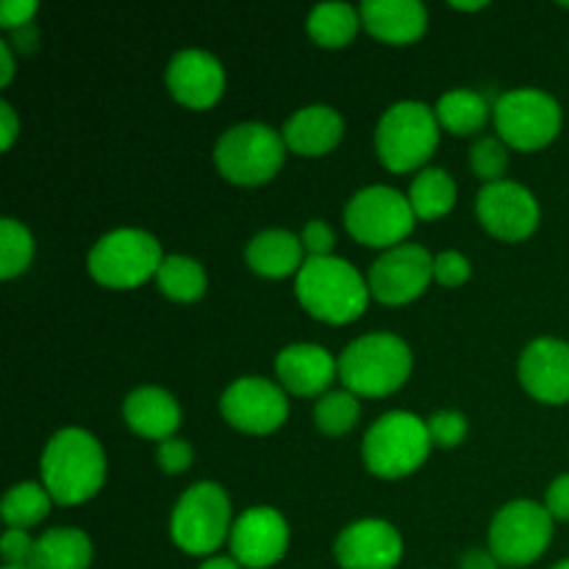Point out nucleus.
Wrapping results in <instances>:
<instances>
[{
  "mask_svg": "<svg viewBox=\"0 0 569 569\" xmlns=\"http://www.w3.org/2000/svg\"><path fill=\"white\" fill-rule=\"evenodd\" d=\"M42 481L53 503L78 506L100 492L106 456L98 439L83 428H64L42 453Z\"/></svg>",
  "mask_w": 569,
  "mask_h": 569,
  "instance_id": "1",
  "label": "nucleus"
},
{
  "mask_svg": "<svg viewBox=\"0 0 569 569\" xmlns=\"http://www.w3.org/2000/svg\"><path fill=\"white\" fill-rule=\"evenodd\" d=\"M295 292L311 317L333 326L359 320L370 300V287L359 270L337 256L306 259L295 281Z\"/></svg>",
  "mask_w": 569,
  "mask_h": 569,
  "instance_id": "2",
  "label": "nucleus"
},
{
  "mask_svg": "<svg viewBox=\"0 0 569 569\" xmlns=\"http://www.w3.org/2000/svg\"><path fill=\"white\" fill-rule=\"evenodd\" d=\"M411 372V350L395 333H367L339 356V381L356 398H387Z\"/></svg>",
  "mask_w": 569,
  "mask_h": 569,
  "instance_id": "3",
  "label": "nucleus"
},
{
  "mask_svg": "<svg viewBox=\"0 0 569 569\" xmlns=\"http://www.w3.org/2000/svg\"><path fill=\"white\" fill-rule=\"evenodd\" d=\"M437 111L417 100L395 103L381 117L376 131V148L383 167L392 172H411L426 164L439 144Z\"/></svg>",
  "mask_w": 569,
  "mask_h": 569,
  "instance_id": "4",
  "label": "nucleus"
},
{
  "mask_svg": "<svg viewBox=\"0 0 569 569\" xmlns=\"http://www.w3.org/2000/svg\"><path fill=\"white\" fill-rule=\"evenodd\" d=\"M428 426L411 411H389L365 433V465L378 478H403L431 453Z\"/></svg>",
  "mask_w": 569,
  "mask_h": 569,
  "instance_id": "5",
  "label": "nucleus"
},
{
  "mask_svg": "<svg viewBox=\"0 0 569 569\" xmlns=\"http://www.w3.org/2000/svg\"><path fill=\"white\" fill-rule=\"evenodd\" d=\"M231 500L211 481L189 487L172 509L170 537L189 556L214 553L231 537Z\"/></svg>",
  "mask_w": 569,
  "mask_h": 569,
  "instance_id": "6",
  "label": "nucleus"
},
{
  "mask_svg": "<svg viewBox=\"0 0 569 569\" xmlns=\"http://www.w3.org/2000/svg\"><path fill=\"white\" fill-rule=\"evenodd\" d=\"M283 156H287L283 133H276L261 122H239L217 139L214 164L228 181L256 187L276 178Z\"/></svg>",
  "mask_w": 569,
  "mask_h": 569,
  "instance_id": "7",
  "label": "nucleus"
},
{
  "mask_svg": "<svg viewBox=\"0 0 569 569\" xmlns=\"http://www.w3.org/2000/svg\"><path fill=\"white\" fill-rule=\"evenodd\" d=\"M161 244L139 228H120L98 239L89 253V272L111 289H133L156 276L161 267Z\"/></svg>",
  "mask_w": 569,
  "mask_h": 569,
  "instance_id": "8",
  "label": "nucleus"
},
{
  "mask_svg": "<svg viewBox=\"0 0 569 569\" xmlns=\"http://www.w3.org/2000/svg\"><path fill=\"white\" fill-rule=\"evenodd\" d=\"M415 220L409 198L392 187L361 189L345 209V226L350 237L367 248H398L411 233Z\"/></svg>",
  "mask_w": 569,
  "mask_h": 569,
  "instance_id": "9",
  "label": "nucleus"
},
{
  "mask_svg": "<svg viewBox=\"0 0 569 569\" xmlns=\"http://www.w3.org/2000/svg\"><path fill=\"white\" fill-rule=\"evenodd\" d=\"M553 539V517L533 500H515L495 515L489 528V550L503 567H528L548 550Z\"/></svg>",
  "mask_w": 569,
  "mask_h": 569,
  "instance_id": "10",
  "label": "nucleus"
},
{
  "mask_svg": "<svg viewBox=\"0 0 569 569\" xmlns=\"http://www.w3.org/2000/svg\"><path fill=\"white\" fill-rule=\"evenodd\" d=\"M498 133L517 150L545 148L561 131V106L542 89H511L495 103Z\"/></svg>",
  "mask_w": 569,
  "mask_h": 569,
  "instance_id": "11",
  "label": "nucleus"
},
{
  "mask_svg": "<svg viewBox=\"0 0 569 569\" xmlns=\"http://www.w3.org/2000/svg\"><path fill=\"white\" fill-rule=\"evenodd\" d=\"M433 278V256L422 244H398L370 267L367 287L378 303L400 306L420 298Z\"/></svg>",
  "mask_w": 569,
  "mask_h": 569,
  "instance_id": "12",
  "label": "nucleus"
},
{
  "mask_svg": "<svg viewBox=\"0 0 569 569\" xmlns=\"http://www.w3.org/2000/svg\"><path fill=\"white\" fill-rule=\"evenodd\" d=\"M222 417L237 431L272 433L283 426L289 415V400L281 387L259 376L239 378L226 389L220 400Z\"/></svg>",
  "mask_w": 569,
  "mask_h": 569,
  "instance_id": "13",
  "label": "nucleus"
},
{
  "mask_svg": "<svg viewBox=\"0 0 569 569\" xmlns=\"http://www.w3.org/2000/svg\"><path fill=\"white\" fill-rule=\"evenodd\" d=\"M478 220L506 242H520L531 237L539 226V203L522 183L498 181L483 183L478 192Z\"/></svg>",
  "mask_w": 569,
  "mask_h": 569,
  "instance_id": "14",
  "label": "nucleus"
},
{
  "mask_svg": "<svg viewBox=\"0 0 569 569\" xmlns=\"http://www.w3.org/2000/svg\"><path fill=\"white\" fill-rule=\"evenodd\" d=\"M231 556L244 569H267L283 559L289 548V526L270 506L248 509L231 528Z\"/></svg>",
  "mask_w": 569,
  "mask_h": 569,
  "instance_id": "15",
  "label": "nucleus"
},
{
  "mask_svg": "<svg viewBox=\"0 0 569 569\" xmlns=\"http://www.w3.org/2000/svg\"><path fill=\"white\" fill-rule=\"evenodd\" d=\"M333 556L342 569H395L403 559V537L387 520H359L339 533Z\"/></svg>",
  "mask_w": 569,
  "mask_h": 569,
  "instance_id": "16",
  "label": "nucleus"
},
{
  "mask_svg": "<svg viewBox=\"0 0 569 569\" xmlns=\"http://www.w3.org/2000/svg\"><path fill=\"white\" fill-rule=\"evenodd\" d=\"M520 381L537 400L561 406L569 400V345L561 339H533L520 356Z\"/></svg>",
  "mask_w": 569,
  "mask_h": 569,
  "instance_id": "17",
  "label": "nucleus"
},
{
  "mask_svg": "<svg viewBox=\"0 0 569 569\" xmlns=\"http://www.w3.org/2000/svg\"><path fill=\"white\" fill-rule=\"evenodd\" d=\"M167 87L178 103L189 106V109H209L226 89V70L211 53L189 48L170 59Z\"/></svg>",
  "mask_w": 569,
  "mask_h": 569,
  "instance_id": "18",
  "label": "nucleus"
},
{
  "mask_svg": "<svg viewBox=\"0 0 569 569\" xmlns=\"http://www.w3.org/2000/svg\"><path fill=\"white\" fill-rule=\"evenodd\" d=\"M276 372L281 378L283 389H289L298 398H315L322 395L339 378V361L320 345H289L278 353Z\"/></svg>",
  "mask_w": 569,
  "mask_h": 569,
  "instance_id": "19",
  "label": "nucleus"
},
{
  "mask_svg": "<svg viewBox=\"0 0 569 569\" xmlns=\"http://www.w3.org/2000/svg\"><path fill=\"white\" fill-rule=\"evenodd\" d=\"M361 26L389 44H409L426 33L428 11L417 0H365Z\"/></svg>",
  "mask_w": 569,
  "mask_h": 569,
  "instance_id": "20",
  "label": "nucleus"
},
{
  "mask_svg": "<svg viewBox=\"0 0 569 569\" xmlns=\"http://www.w3.org/2000/svg\"><path fill=\"white\" fill-rule=\"evenodd\" d=\"M345 120L331 106H306L283 126V142L298 156H322L339 144Z\"/></svg>",
  "mask_w": 569,
  "mask_h": 569,
  "instance_id": "21",
  "label": "nucleus"
},
{
  "mask_svg": "<svg viewBox=\"0 0 569 569\" xmlns=\"http://www.w3.org/2000/svg\"><path fill=\"white\" fill-rule=\"evenodd\" d=\"M126 422L131 431L144 439H172V433L181 426V409L178 400L161 387L133 389L126 398Z\"/></svg>",
  "mask_w": 569,
  "mask_h": 569,
  "instance_id": "22",
  "label": "nucleus"
},
{
  "mask_svg": "<svg viewBox=\"0 0 569 569\" xmlns=\"http://www.w3.org/2000/svg\"><path fill=\"white\" fill-rule=\"evenodd\" d=\"M250 270L264 278H287L300 272L303 261V242L283 228H270L250 239L248 244Z\"/></svg>",
  "mask_w": 569,
  "mask_h": 569,
  "instance_id": "23",
  "label": "nucleus"
},
{
  "mask_svg": "<svg viewBox=\"0 0 569 569\" xmlns=\"http://www.w3.org/2000/svg\"><path fill=\"white\" fill-rule=\"evenodd\" d=\"M92 542L78 528H53L33 542L31 569H89Z\"/></svg>",
  "mask_w": 569,
  "mask_h": 569,
  "instance_id": "24",
  "label": "nucleus"
},
{
  "mask_svg": "<svg viewBox=\"0 0 569 569\" xmlns=\"http://www.w3.org/2000/svg\"><path fill=\"white\" fill-rule=\"evenodd\" d=\"M437 120L445 131L456 133V137L481 131L489 120L487 94L476 92V89H453V92L442 94L437 103Z\"/></svg>",
  "mask_w": 569,
  "mask_h": 569,
  "instance_id": "25",
  "label": "nucleus"
},
{
  "mask_svg": "<svg viewBox=\"0 0 569 569\" xmlns=\"http://www.w3.org/2000/svg\"><path fill=\"white\" fill-rule=\"evenodd\" d=\"M409 203L417 220H439L456 203V181L439 167H428L411 181Z\"/></svg>",
  "mask_w": 569,
  "mask_h": 569,
  "instance_id": "26",
  "label": "nucleus"
},
{
  "mask_svg": "<svg viewBox=\"0 0 569 569\" xmlns=\"http://www.w3.org/2000/svg\"><path fill=\"white\" fill-rule=\"evenodd\" d=\"M361 14L350 3H320L311 9L306 28L322 48H345L356 37Z\"/></svg>",
  "mask_w": 569,
  "mask_h": 569,
  "instance_id": "27",
  "label": "nucleus"
},
{
  "mask_svg": "<svg viewBox=\"0 0 569 569\" xmlns=\"http://www.w3.org/2000/svg\"><path fill=\"white\" fill-rule=\"evenodd\" d=\"M159 289L172 300L192 303L206 292V270L189 256H167L156 272Z\"/></svg>",
  "mask_w": 569,
  "mask_h": 569,
  "instance_id": "28",
  "label": "nucleus"
},
{
  "mask_svg": "<svg viewBox=\"0 0 569 569\" xmlns=\"http://www.w3.org/2000/svg\"><path fill=\"white\" fill-rule=\"evenodd\" d=\"M50 500L53 498L48 495V489L39 487V483H17L6 492L0 515H3V522L9 528L26 531V528L37 526L50 515Z\"/></svg>",
  "mask_w": 569,
  "mask_h": 569,
  "instance_id": "29",
  "label": "nucleus"
},
{
  "mask_svg": "<svg viewBox=\"0 0 569 569\" xmlns=\"http://www.w3.org/2000/svg\"><path fill=\"white\" fill-rule=\"evenodd\" d=\"M33 239L22 222L3 217L0 220V278H14L31 264Z\"/></svg>",
  "mask_w": 569,
  "mask_h": 569,
  "instance_id": "30",
  "label": "nucleus"
},
{
  "mask_svg": "<svg viewBox=\"0 0 569 569\" xmlns=\"http://www.w3.org/2000/svg\"><path fill=\"white\" fill-rule=\"evenodd\" d=\"M317 428L328 437H342L359 420V400L353 392L342 389V392H326L315 406Z\"/></svg>",
  "mask_w": 569,
  "mask_h": 569,
  "instance_id": "31",
  "label": "nucleus"
},
{
  "mask_svg": "<svg viewBox=\"0 0 569 569\" xmlns=\"http://www.w3.org/2000/svg\"><path fill=\"white\" fill-rule=\"evenodd\" d=\"M472 170L478 178H483L487 183L503 181L506 170H509V153H506V144L498 137H483L472 144Z\"/></svg>",
  "mask_w": 569,
  "mask_h": 569,
  "instance_id": "32",
  "label": "nucleus"
},
{
  "mask_svg": "<svg viewBox=\"0 0 569 569\" xmlns=\"http://www.w3.org/2000/svg\"><path fill=\"white\" fill-rule=\"evenodd\" d=\"M426 426L428 437H431V442L439 445V448H456V445L467 437V420L459 411H437Z\"/></svg>",
  "mask_w": 569,
  "mask_h": 569,
  "instance_id": "33",
  "label": "nucleus"
},
{
  "mask_svg": "<svg viewBox=\"0 0 569 569\" xmlns=\"http://www.w3.org/2000/svg\"><path fill=\"white\" fill-rule=\"evenodd\" d=\"M433 278L442 287H461L470 278V261L456 250H445L433 259Z\"/></svg>",
  "mask_w": 569,
  "mask_h": 569,
  "instance_id": "34",
  "label": "nucleus"
},
{
  "mask_svg": "<svg viewBox=\"0 0 569 569\" xmlns=\"http://www.w3.org/2000/svg\"><path fill=\"white\" fill-rule=\"evenodd\" d=\"M33 542L37 539L28 537L26 531H17V528H9L0 539V553H3L6 567H31L33 556Z\"/></svg>",
  "mask_w": 569,
  "mask_h": 569,
  "instance_id": "35",
  "label": "nucleus"
},
{
  "mask_svg": "<svg viewBox=\"0 0 569 569\" xmlns=\"http://www.w3.org/2000/svg\"><path fill=\"white\" fill-rule=\"evenodd\" d=\"M159 465L161 470L170 472V476H178V472L189 470V465H192L194 459V450L192 445L187 442V439H164V442L159 445Z\"/></svg>",
  "mask_w": 569,
  "mask_h": 569,
  "instance_id": "36",
  "label": "nucleus"
},
{
  "mask_svg": "<svg viewBox=\"0 0 569 569\" xmlns=\"http://www.w3.org/2000/svg\"><path fill=\"white\" fill-rule=\"evenodd\" d=\"M300 242H303V250L309 253V259H322V256H331L337 237H333L328 222L311 220L306 222L303 233H300Z\"/></svg>",
  "mask_w": 569,
  "mask_h": 569,
  "instance_id": "37",
  "label": "nucleus"
},
{
  "mask_svg": "<svg viewBox=\"0 0 569 569\" xmlns=\"http://www.w3.org/2000/svg\"><path fill=\"white\" fill-rule=\"evenodd\" d=\"M37 14V3L33 0H6L0 6V26L17 31V28L31 26V17Z\"/></svg>",
  "mask_w": 569,
  "mask_h": 569,
  "instance_id": "38",
  "label": "nucleus"
},
{
  "mask_svg": "<svg viewBox=\"0 0 569 569\" xmlns=\"http://www.w3.org/2000/svg\"><path fill=\"white\" fill-rule=\"evenodd\" d=\"M545 509L550 511L553 520H569V476L556 478V481L550 483Z\"/></svg>",
  "mask_w": 569,
  "mask_h": 569,
  "instance_id": "39",
  "label": "nucleus"
},
{
  "mask_svg": "<svg viewBox=\"0 0 569 569\" xmlns=\"http://www.w3.org/2000/svg\"><path fill=\"white\" fill-rule=\"evenodd\" d=\"M17 131H20V122H17L14 109L9 103H0V148L9 150L11 142H14Z\"/></svg>",
  "mask_w": 569,
  "mask_h": 569,
  "instance_id": "40",
  "label": "nucleus"
},
{
  "mask_svg": "<svg viewBox=\"0 0 569 569\" xmlns=\"http://www.w3.org/2000/svg\"><path fill=\"white\" fill-rule=\"evenodd\" d=\"M461 569H500L492 550H470L461 556Z\"/></svg>",
  "mask_w": 569,
  "mask_h": 569,
  "instance_id": "41",
  "label": "nucleus"
},
{
  "mask_svg": "<svg viewBox=\"0 0 569 569\" xmlns=\"http://www.w3.org/2000/svg\"><path fill=\"white\" fill-rule=\"evenodd\" d=\"M0 83H9L11 76H14V59H11V48L9 42H0Z\"/></svg>",
  "mask_w": 569,
  "mask_h": 569,
  "instance_id": "42",
  "label": "nucleus"
},
{
  "mask_svg": "<svg viewBox=\"0 0 569 569\" xmlns=\"http://www.w3.org/2000/svg\"><path fill=\"white\" fill-rule=\"evenodd\" d=\"M14 33V42H17V48H26V50H33V44H37V31H33L31 26H26V28H17V31H11Z\"/></svg>",
  "mask_w": 569,
  "mask_h": 569,
  "instance_id": "43",
  "label": "nucleus"
},
{
  "mask_svg": "<svg viewBox=\"0 0 569 569\" xmlns=\"http://www.w3.org/2000/svg\"><path fill=\"white\" fill-rule=\"evenodd\" d=\"M198 569H242L237 559H228V556H214V559L203 561Z\"/></svg>",
  "mask_w": 569,
  "mask_h": 569,
  "instance_id": "44",
  "label": "nucleus"
},
{
  "mask_svg": "<svg viewBox=\"0 0 569 569\" xmlns=\"http://www.w3.org/2000/svg\"><path fill=\"white\" fill-rule=\"evenodd\" d=\"M483 6H487V3H459V0H456L453 9H461V11H476V9H483Z\"/></svg>",
  "mask_w": 569,
  "mask_h": 569,
  "instance_id": "45",
  "label": "nucleus"
},
{
  "mask_svg": "<svg viewBox=\"0 0 569 569\" xmlns=\"http://www.w3.org/2000/svg\"><path fill=\"white\" fill-rule=\"evenodd\" d=\"M553 569H569V559L567 561H559V565H556Z\"/></svg>",
  "mask_w": 569,
  "mask_h": 569,
  "instance_id": "46",
  "label": "nucleus"
},
{
  "mask_svg": "<svg viewBox=\"0 0 569 569\" xmlns=\"http://www.w3.org/2000/svg\"><path fill=\"white\" fill-rule=\"evenodd\" d=\"M3 569H31V567H3Z\"/></svg>",
  "mask_w": 569,
  "mask_h": 569,
  "instance_id": "47",
  "label": "nucleus"
}]
</instances>
